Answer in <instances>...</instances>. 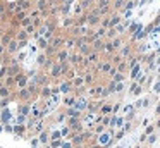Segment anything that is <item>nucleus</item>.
<instances>
[{
	"instance_id": "9d476101",
	"label": "nucleus",
	"mask_w": 160,
	"mask_h": 148,
	"mask_svg": "<svg viewBox=\"0 0 160 148\" xmlns=\"http://www.w3.org/2000/svg\"><path fill=\"white\" fill-rule=\"evenodd\" d=\"M64 48H66L67 52L72 50V48H76V38L67 36V38H66V41H64Z\"/></svg>"
},
{
	"instance_id": "aec40b11",
	"label": "nucleus",
	"mask_w": 160,
	"mask_h": 148,
	"mask_svg": "<svg viewBox=\"0 0 160 148\" xmlns=\"http://www.w3.org/2000/svg\"><path fill=\"white\" fill-rule=\"evenodd\" d=\"M5 12H7V2L0 0V16H4Z\"/></svg>"
},
{
	"instance_id": "39448f33",
	"label": "nucleus",
	"mask_w": 160,
	"mask_h": 148,
	"mask_svg": "<svg viewBox=\"0 0 160 148\" xmlns=\"http://www.w3.org/2000/svg\"><path fill=\"white\" fill-rule=\"evenodd\" d=\"M36 138H38L40 145H48V143H50V129L47 127V129H45V131H42V133H40Z\"/></svg>"
},
{
	"instance_id": "f257e3e1",
	"label": "nucleus",
	"mask_w": 160,
	"mask_h": 148,
	"mask_svg": "<svg viewBox=\"0 0 160 148\" xmlns=\"http://www.w3.org/2000/svg\"><path fill=\"white\" fill-rule=\"evenodd\" d=\"M88 103H90V100L86 98V96H76V102H74V109L76 110H79L81 114L84 112V110L88 109Z\"/></svg>"
},
{
	"instance_id": "f8f14e48",
	"label": "nucleus",
	"mask_w": 160,
	"mask_h": 148,
	"mask_svg": "<svg viewBox=\"0 0 160 148\" xmlns=\"http://www.w3.org/2000/svg\"><path fill=\"white\" fill-rule=\"evenodd\" d=\"M5 48H7V55H12V54H18V52H19V47H18V41H16V40H12Z\"/></svg>"
},
{
	"instance_id": "ddd939ff",
	"label": "nucleus",
	"mask_w": 160,
	"mask_h": 148,
	"mask_svg": "<svg viewBox=\"0 0 160 148\" xmlns=\"http://www.w3.org/2000/svg\"><path fill=\"white\" fill-rule=\"evenodd\" d=\"M98 146H105V145H108L110 143V140H112V134L110 133H103V136H100L98 138Z\"/></svg>"
},
{
	"instance_id": "393cba45",
	"label": "nucleus",
	"mask_w": 160,
	"mask_h": 148,
	"mask_svg": "<svg viewBox=\"0 0 160 148\" xmlns=\"http://www.w3.org/2000/svg\"><path fill=\"white\" fill-rule=\"evenodd\" d=\"M2 129H4V126H2V122H0V131H2Z\"/></svg>"
},
{
	"instance_id": "20e7f679",
	"label": "nucleus",
	"mask_w": 160,
	"mask_h": 148,
	"mask_svg": "<svg viewBox=\"0 0 160 148\" xmlns=\"http://www.w3.org/2000/svg\"><path fill=\"white\" fill-rule=\"evenodd\" d=\"M83 60H84V57L79 54V52H74V54L69 55V62L72 65H81V64H83Z\"/></svg>"
},
{
	"instance_id": "4be33fe9",
	"label": "nucleus",
	"mask_w": 160,
	"mask_h": 148,
	"mask_svg": "<svg viewBox=\"0 0 160 148\" xmlns=\"http://www.w3.org/2000/svg\"><path fill=\"white\" fill-rule=\"evenodd\" d=\"M60 148H72V143H71V141H62Z\"/></svg>"
},
{
	"instance_id": "dca6fc26",
	"label": "nucleus",
	"mask_w": 160,
	"mask_h": 148,
	"mask_svg": "<svg viewBox=\"0 0 160 148\" xmlns=\"http://www.w3.org/2000/svg\"><path fill=\"white\" fill-rule=\"evenodd\" d=\"M14 40L16 41H22V40H29V38H28V34H26V31L22 29V28H19L18 33H16V36H14Z\"/></svg>"
},
{
	"instance_id": "f3484780",
	"label": "nucleus",
	"mask_w": 160,
	"mask_h": 148,
	"mask_svg": "<svg viewBox=\"0 0 160 148\" xmlns=\"http://www.w3.org/2000/svg\"><path fill=\"white\" fill-rule=\"evenodd\" d=\"M36 41H38V48H40V52H45V50H47V47H48V41H47L43 36L36 38Z\"/></svg>"
},
{
	"instance_id": "7ed1b4c3",
	"label": "nucleus",
	"mask_w": 160,
	"mask_h": 148,
	"mask_svg": "<svg viewBox=\"0 0 160 148\" xmlns=\"http://www.w3.org/2000/svg\"><path fill=\"white\" fill-rule=\"evenodd\" d=\"M59 91H60V95H69V93H72L74 91V88H72V83L71 81H66V79H64L62 83H60L59 84Z\"/></svg>"
},
{
	"instance_id": "0eeeda50",
	"label": "nucleus",
	"mask_w": 160,
	"mask_h": 148,
	"mask_svg": "<svg viewBox=\"0 0 160 148\" xmlns=\"http://www.w3.org/2000/svg\"><path fill=\"white\" fill-rule=\"evenodd\" d=\"M117 24H121V16H119V14L115 12V14H112V16L108 17V29L115 28Z\"/></svg>"
},
{
	"instance_id": "423d86ee",
	"label": "nucleus",
	"mask_w": 160,
	"mask_h": 148,
	"mask_svg": "<svg viewBox=\"0 0 160 148\" xmlns=\"http://www.w3.org/2000/svg\"><path fill=\"white\" fill-rule=\"evenodd\" d=\"M29 112H31V103H19V107H18V114H19V115L29 117Z\"/></svg>"
},
{
	"instance_id": "2eb2a0df",
	"label": "nucleus",
	"mask_w": 160,
	"mask_h": 148,
	"mask_svg": "<svg viewBox=\"0 0 160 148\" xmlns=\"http://www.w3.org/2000/svg\"><path fill=\"white\" fill-rule=\"evenodd\" d=\"M47 60H48V57H47V55H45V52H40V54L36 55V64L40 65V69H42L43 65L47 64Z\"/></svg>"
},
{
	"instance_id": "a878e982",
	"label": "nucleus",
	"mask_w": 160,
	"mask_h": 148,
	"mask_svg": "<svg viewBox=\"0 0 160 148\" xmlns=\"http://www.w3.org/2000/svg\"><path fill=\"white\" fill-rule=\"evenodd\" d=\"M90 148H102V146H90Z\"/></svg>"
},
{
	"instance_id": "4468645a",
	"label": "nucleus",
	"mask_w": 160,
	"mask_h": 148,
	"mask_svg": "<svg viewBox=\"0 0 160 148\" xmlns=\"http://www.w3.org/2000/svg\"><path fill=\"white\" fill-rule=\"evenodd\" d=\"M50 7V2L48 0H38V2L35 3V9H38L40 12H43V10H47Z\"/></svg>"
},
{
	"instance_id": "5701e85b",
	"label": "nucleus",
	"mask_w": 160,
	"mask_h": 148,
	"mask_svg": "<svg viewBox=\"0 0 160 148\" xmlns=\"http://www.w3.org/2000/svg\"><path fill=\"white\" fill-rule=\"evenodd\" d=\"M129 52H131V47H129V45H128V47H124V48H122V50H121V55H128Z\"/></svg>"
},
{
	"instance_id": "412c9836",
	"label": "nucleus",
	"mask_w": 160,
	"mask_h": 148,
	"mask_svg": "<svg viewBox=\"0 0 160 148\" xmlns=\"http://www.w3.org/2000/svg\"><path fill=\"white\" fill-rule=\"evenodd\" d=\"M115 34H117V31H115L114 28H112V29H107V38H108V40H114Z\"/></svg>"
},
{
	"instance_id": "f03ea898",
	"label": "nucleus",
	"mask_w": 160,
	"mask_h": 148,
	"mask_svg": "<svg viewBox=\"0 0 160 148\" xmlns=\"http://www.w3.org/2000/svg\"><path fill=\"white\" fill-rule=\"evenodd\" d=\"M69 55H71V52H67L66 48H60V50L55 54V62L66 64V62H69Z\"/></svg>"
},
{
	"instance_id": "6e6552de",
	"label": "nucleus",
	"mask_w": 160,
	"mask_h": 148,
	"mask_svg": "<svg viewBox=\"0 0 160 148\" xmlns=\"http://www.w3.org/2000/svg\"><path fill=\"white\" fill-rule=\"evenodd\" d=\"M14 134H18V136H22L26 138V133H28V127L26 126H21V124H16L14 126V131H12Z\"/></svg>"
},
{
	"instance_id": "b1692460",
	"label": "nucleus",
	"mask_w": 160,
	"mask_h": 148,
	"mask_svg": "<svg viewBox=\"0 0 160 148\" xmlns=\"http://www.w3.org/2000/svg\"><path fill=\"white\" fill-rule=\"evenodd\" d=\"M29 2H31V3H33V5H35V3H36V2H38V0H29Z\"/></svg>"
},
{
	"instance_id": "6ab92c4d",
	"label": "nucleus",
	"mask_w": 160,
	"mask_h": 148,
	"mask_svg": "<svg viewBox=\"0 0 160 148\" xmlns=\"http://www.w3.org/2000/svg\"><path fill=\"white\" fill-rule=\"evenodd\" d=\"M31 23H33V19H31V17H29V16H26L24 19H22L21 23H19V28H26V26H29V24H31Z\"/></svg>"
},
{
	"instance_id": "1a4fd4ad",
	"label": "nucleus",
	"mask_w": 160,
	"mask_h": 148,
	"mask_svg": "<svg viewBox=\"0 0 160 148\" xmlns=\"http://www.w3.org/2000/svg\"><path fill=\"white\" fill-rule=\"evenodd\" d=\"M74 102H76V96H74L72 93H69V95H64V96H62V103H64L66 107H72Z\"/></svg>"
},
{
	"instance_id": "a211bd4d",
	"label": "nucleus",
	"mask_w": 160,
	"mask_h": 148,
	"mask_svg": "<svg viewBox=\"0 0 160 148\" xmlns=\"http://www.w3.org/2000/svg\"><path fill=\"white\" fill-rule=\"evenodd\" d=\"M22 29L26 31V34H28V38H29V36H35V33H36V28L33 26V24H29V26L22 28Z\"/></svg>"
},
{
	"instance_id": "bb28decb",
	"label": "nucleus",
	"mask_w": 160,
	"mask_h": 148,
	"mask_svg": "<svg viewBox=\"0 0 160 148\" xmlns=\"http://www.w3.org/2000/svg\"><path fill=\"white\" fill-rule=\"evenodd\" d=\"M93 2H97V0H93Z\"/></svg>"
},
{
	"instance_id": "9b49d317",
	"label": "nucleus",
	"mask_w": 160,
	"mask_h": 148,
	"mask_svg": "<svg viewBox=\"0 0 160 148\" xmlns=\"http://www.w3.org/2000/svg\"><path fill=\"white\" fill-rule=\"evenodd\" d=\"M62 26H64V29H71V28L74 26V17L72 16H67V17H62Z\"/></svg>"
}]
</instances>
